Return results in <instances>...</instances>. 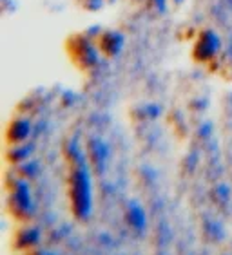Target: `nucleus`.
I'll use <instances>...</instances> for the list:
<instances>
[{
  "mask_svg": "<svg viewBox=\"0 0 232 255\" xmlns=\"http://www.w3.org/2000/svg\"><path fill=\"white\" fill-rule=\"evenodd\" d=\"M87 159H89L91 168L102 170V165L107 161V148L100 139H91L87 143Z\"/></svg>",
  "mask_w": 232,
  "mask_h": 255,
  "instance_id": "nucleus-8",
  "label": "nucleus"
},
{
  "mask_svg": "<svg viewBox=\"0 0 232 255\" xmlns=\"http://www.w3.org/2000/svg\"><path fill=\"white\" fill-rule=\"evenodd\" d=\"M222 49V36L214 29H202L198 31L196 38H194L191 54H193V60L196 64L209 65L216 62V58H220Z\"/></svg>",
  "mask_w": 232,
  "mask_h": 255,
  "instance_id": "nucleus-4",
  "label": "nucleus"
},
{
  "mask_svg": "<svg viewBox=\"0 0 232 255\" xmlns=\"http://www.w3.org/2000/svg\"><path fill=\"white\" fill-rule=\"evenodd\" d=\"M40 243V234L36 228H31V226H24L13 236V248L16 252H24V254H29V252L36 250V246Z\"/></svg>",
  "mask_w": 232,
  "mask_h": 255,
  "instance_id": "nucleus-7",
  "label": "nucleus"
},
{
  "mask_svg": "<svg viewBox=\"0 0 232 255\" xmlns=\"http://www.w3.org/2000/svg\"><path fill=\"white\" fill-rule=\"evenodd\" d=\"M67 199L69 208L76 219H85L93 206V190H91L89 165L85 161L73 163L67 176Z\"/></svg>",
  "mask_w": 232,
  "mask_h": 255,
  "instance_id": "nucleus-1",
  "label": "nucleus"
},
{
  "mask_svg": "<svg viewBox=\"0 0 232 255\" xmlns=\"http://www.w3.org/2000/svg\"><path fill=\"white\" fill-rule=\"evenodd\" d=\"M96 45L104 58H116L125 45V36L116 29H102L96 33Z\"/></svg>",
  "mask_w": 232,
  "mask_h": 255,
  "instance_id": "nucleus-5",
  "label": "nucleus"
},
{
  "mask_svg": "<svg viewBox=\"0 0 232 255\" xmlns=\"http://www.w3.org/2000/svg\"><path fill=\"white\" fill-rule=\"evenodd\" d=\"M27 255H53V254H49V252H44V250H33V252H29Z\"/></svg>",
  "mask_w": 232,
  "mask_h": 255,
  "instance_id": "nucleus-12",
  "label": "nucleus"
},
{
  "mask_svg": "<svg viewBox=\"0 0 232 255\" xmlns=\"http://www.w3.org/2000/svg\"><path fill=\"white\" fill-rule=\"evenodd\" d=\"M125 219H127L129 225L134 226V228H142V226L145 225V214H143V210L138 205H129L127 206Z\"/></svg>",
  "mask_w": 232,
  "mask_h": 255,
  "instance_id": "nucleus-10",
  "label": "nucleus"
},
{
  "mask_svg": "<svg viewBox=\"0 0 232 255\" xmlns=\"http://www.w3.org/2000/svg\"><path fill=\"white\" fill-rule=\"evenodd\" d=\"M7 210L20 223H27L35 214L29 185L22 177H13V183L7 185Z\"/></svg>",
  "mask_w": 232,
  "mask_h": 255,
  "instance_id": "nucleus-3",
  "label": "nucleus"
},
{
  "mask_svg": "<svg viewBox=\"0 0 232 255\" xmlns=\"http://www.w3.org/2000/svg\"><path fill=\"white\" fill-rule=\"evenodd\" d=\"M29 154H31V145L20 143V145H9L7 152H5V157H7V161L11 165H20V163L29 159Z\"/></svg>",
  "mask_w": 232,
  "mask_h": 255,
  "instance_id": "nucleus-9",
  "label": "nucleus"
},
{
  "mask_svg": "<svg viewBox=\"0 0 232 255\" xmlns=\"http://www.w3.org/2000/svg\"><path fill=\"white\" fill-rule=\"evenodd\" d=\"M173 2H174V4H182L183 0H173Z\"/></svg>",
  "mask_w": 232,
  "mask_h": 255,
  "instance_id": "nucleus-13",
  "label": "nucleus"
},
{
  "mask_svg": "<svg viewBox=\"0 0 232 255\" xmlns=\"http://www.w3.org/2000/svg\"><path fill=\"white\" fill-rule=\"evenodd\" d=\"M31 130V122L29 118L25 116H15L11 118L7 127H5V141L7 145H20V143H25L27 137H29Z\"/></svg>",
  "mask_w": 232,
  "mask_h": 255,
  "instance_id": "nucleus-6",
  "label": "nucleus"
},
{
  "mask_svg": "<svg viewBox=\"0 0 232 255\" xmlns=\"http://www.w3.org/2000/svg\"><path fill=\"white\" fill-rule=\"evenodd\" d=\"M100 29V27H98ZM98 29L91 31H76L69 34L65 40V53L69 56L71 64L80 71H91L100 64L102 54H100L98 45H96V33Z\"/></svg>",
  "mask_w": 232,
  "mask_h": 255,
  "instance_id": "nucleus-2",
  "label": "nucleus"
},
{
  "mask_svg": "<svg viewBox=\"0 0 232 255\" xmlns=\"http://www.w3.org/2000/svg\"><path fill=\"white\" fill-rule=\"evenodd\" d=\"M109 2H114V0H76V4L82 7L84 11H91V13H96L104 7Z\"/></svg>",
  "mask_w": 232,
  "mask_h": 255,
  "instance_id": "nucleus-11",
  "label": "nucleus"
}]
</instances>
